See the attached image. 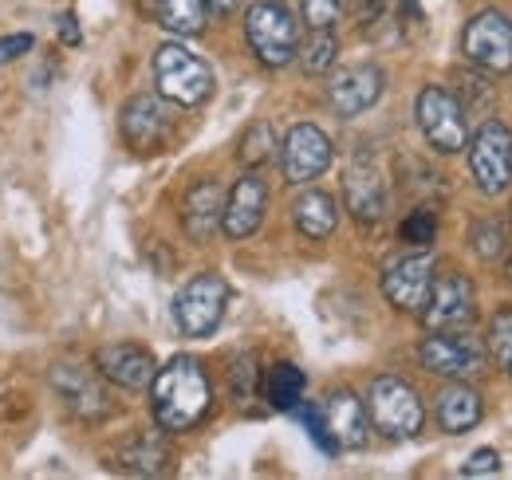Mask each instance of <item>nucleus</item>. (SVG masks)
<instances>
[{
    "label": "nucleus",
    "mask_w": 512,
    "mask_h": 480,
    "mask_svg": "<svg viewBox=\"0 0 512 480\" xmlns=\"http://www.w3.org/2000/svg\"><path fill=\"white\" fill-rule=\"evenodd\" d=\"M150 406L154 421L170 433H186L209 414L213 406V386L193 355H174L166 366H158L150 382Z\"/></svg>",
    "instance_id": "nucleus-1"
},
{
    "label": "nucleus",
    "mask_w": 512,
    "mask_h": 480,
    "mask_svg": "<svg viewBox=\"0 0 512 480\" xmlns=\"http://www.w3.org/2000/svg\"><path fill=\"white\" fill-rule=\"evenodd\" d=\"M154 83H158V95L166 103H174V107H201V103H209V95L217 87V75L190 48L162 44L154 52Z\"/></svg>",
    "instance_id": "nucleus-2"
},
{
    "label": "nucleus",
    "mask_w": 512,
    "mask_h": 480,
    "mask_svg": "<svg viewBox=\"0 0 512 480\" xmlns=\"http://www.w3.org/2000/svg\"><path fill=\"white\" fill-rule=\"evenodd\" d=\"M367 414L371 425L390 437V441H406V437H418L422 425H426V406L418 398V390L394 374H379L371 386H367Z\"/></svg>",
    "instance_id": "nucleus-3"
},
{
    "label": "nucleus",
    "mask_w": 512,
    "mask_h": 480,
    "mask_svg": "<svg viewBox=\"0 0 512 480\" xmlns=\"http://www.w3.org/2000/svg\"><path fill=\"white\" fill-rule=\"evenodd\" d=\"M245 40L264 67H288L300 52V24L288 4L260 0L245 12Z\"/></svg>",
    "instance_id": "nucleus-4"
},
{
    "label": "nucleus",
    "mask_w": 512,
    "mask_h": 480,
    "mask_svg": "<svg viewBox=\"0 0 512 480\" xmlns=\"http://www.w3.org/2000/svg\"><path fill=\"white\" fill-rule=\"evenodd\" d=\"M229 307V284L217 272H201L174 296V323L186 339H209Z\"/></svg>",
    "instance_id": "nucleus-5"
},
{
    "label": "nucleus",
    "mask_w": 512,
    "mask_h": 480,
    "mask_svg": "<svg viewBox=\"0 0 512 480\" xmlns=\"http://www.w3.org/2000/svg\"><path fill=\"white\" fill-rule=\"evenodd\" d=\"M469 174L485 197H501L512 185V134L505 122L489 119L469 138Z\"/></svg>",
    "instance_id": "nucleus-6"
},
{
    "label": "nucleus",
    "mask_w": 512,
    "mask_h": 480,
    "mask_svg": "<svg viewBox=\"0 0 512 480\" xmlns=\"http://www.w3.org/2000/svg\"><path fill=\"white\" fill-rule=\"evenodd\" d=\"M418 362L434 378L465 382V378H477L485 370V351H481V343L465 327H457V331H430L418 343Z\"/></svg>",
    "instance_id": "nucleus-7"
},
{
    "label": "nucleus",
    "mask_w": 512,
    "mask_h": 480,
    "mask_svg": "<svg viewBox=\"0 0 512 480\" xmlns=\"http://www.w3.org/2000/svg\"><path fill=\"white\" fill-rule=\"evenodd\" d=\"M418 115V130L430 142V150L438 154H461L469 146V126H465V111L461 103L449 95L446 87H426L414 103Z\"/></svg>",
    "instance_id": "nucleus-8"
},
{
    "label": "nucleus",
    "mask_w": 512,
    "mask_h": 480,
    "mask_svg": "<svg viewBox=\"0 0 512 480\" xmlns=\"http://www.w3.org/2000/svg\"><path fill=\"white\" fill-rule=\"evenodd\" d=\"M461 52H465V60L477 63V67L489 71V75L509 71L512 67V20L505 12H497V8L477 12V16L465 24Z\"/></svg>",
    "instance_id": "nucleus-9"
},
{
    "label": "nucleus",
    "mask_w": 512,
    "mask_h": 480,
    "mask_svg": "<svg viewBox=\"0 0 512 480\" xmlns=\"http://www.w3.org/2000/svg\"><path fill=\"white\" fill-rule=\"evenodd\" d=\"M331 158H335L331 138L316 122H296L280 142V170L288 185H312L331 166Z\"/></svg>",
    "instance_id": "nucleus-10"
},
{
    "label": "nucleus",
    "mask_w": 512,
    "mask_h": 480,
    "mask_svg": "<svg viewBox=\"0 0 512 480\" xmlns=\"http://www.w3.org/2000/svg\"><path fill=\"white\" fill-rule=\"evenodd\" d=\"M434 256L430 252H410V256H398L390 260L383 272V296L390 300L394 311H406V315H418L426 300H430V288H434Z\"/></svg>",
    "instance_id": "nucleus-11"
},
{
    "label": "nucleus",
    "mask_w": 512,
    "mask_h": 480,
    "mask_svg": "<svg viewBox=\"0 0 512 480\" xmlns=\"http://www.w3.org/2000/svg\"><path fill=\"white\" fill-rule=\"evenodd\" d=\"M426 331H457L477 319V292L461 272H446L434 280L430 300L418 311Z\"/></svg>",
    "instance_id": "nucleus-12"
},
{
    "label": "nucleus",
    "mask_w": 512,
    "mask_h": 480,
    "mask_svg": "<svg viewBox=\"0 0 512 480\" xmlns=\"http://www.w3.org/2000/svg\"><path fill=\"white\" fill-rule=\"evenodd\" d=\"M386 91V75L383 67L375 63H355V67H343L331 75L327 83V107L339 115V119H359L367 115Z\"/></svg>",
    "instance_id": "nucleus-13"
},
{
    "label": "nucleus",
    "mask_w": 512,
    "mask_h": 480,
    "mask_svg": "<svg viewBox=\"0 0 512 480\" xmlns=\"http://www.w3.org/2000/svg\"><path fill=\"white\" fill-rule=\"evenodd\" d=\"M119 130L134 154H154L170 138V107L162 95H134L123 103Z\"/></svg>",
    "instance_id": "nucleus-14"
},
{
    "label": "nucleus",
    "mask_w": 512,
    "mask_h": 480,
    "mask_svg": "<svg viewBox=\"0 0 512 480\" xmlns=\"http://www.w3.org/2000/svg\"><path fill=\"white\" fill-rule=\"evenodd\" d=\"M268 213V185L264 178L249 170L245 178H237V185L225 193V217H221V233L229 240H249L264 225Z\"/></svg>",
    "instance_id": "nucleus-15"
},
{
    "label": "nucleus",
    "mask_w": 512,
    "mask_h": 480,
    "mask_svg": "<svg viewBox=\"0 0 512 480\" xmlns=\"http://www.w3.org/2000/svg\"><path fill=\"white\" fill-rule=\"evenodd\" d=\"M48 382H52V390L64 398V406L75 414V418L83 421H103L111 414V402H107V390H103V382L91 374V370H83V366H71V362H60L52 374H48Z\"/></svg>",
    "instance_id": "nucleus-16"
},
{
    "label": "nucleus",
    "mask_w": 512,
    "mask_h": 480,
    "mask_svg": "<svg viewBox=\"0 0 512 480\" xmlns=\"http://www.w3.org/2000/svg\"><path fill=\"white\" fill-rule=\"evenodd\" d=\"M95 370L107 382L123 386V390H150V382L158 374V362L138 343H111V347L95 351Z\"/></svg>",
    "instance_id": "nucleus-17"
},
{
    "label": "nucleus",
    "mask_w": 512,
    "mask_h": 480,
    "mask_svg": "<svg viewBox=\"0 0 512 480\" xmlns=\"http://www.w3.org/2000/svg\"><path fill=\"white\" fill-rule=\"evenodd\" d=\"M323 410V425H327V437L335 441V449H363L367 437H371V414H367V402L355 398L351 390H335L327 394Z\"/></svg>",
    "instance_id": "nucleus-18"
},
{
    "label": "nucleus",
    "mask_w": 512,
    "mask_h": 480,
    "mask_svg": "<svg viewBox=\"0 0 512 480\" xmlns=\"http://www.w3.org/2000/svg\"><path fill=\"white\" fill-rule=\"evenodd\" d=\"M343 205L359 225H379L386 213V181L375 166L359 162L343 174Z\"/></svg>",
    "instance_id": "nucleus-19"
},
{
    "label": "nucleus",
    "mask_w": 512,
    "mask_h": 480,
    "mask_svg": "<svg viewBox=\"0 0 512 480\" xmlns=\"http://www.w3.org/2000/svg\"><path fill=\"white\" fill-rule=\"evenodd\" d=\"M221 217H225V189L217 181H197L190 185L186 201H182V229L193 244H205L221 229Z\"/></svg>",
    "instance_id": "nucleus-20"
},
{
    "label": "nucleus",
    "mask_w": 512,
    "mask_h": 480,
    "mask_svg": "<svg viewBox=\"0 0 512 480\" xmlns=\"http://www.w3.org/2000/svg\"><path fill=\"white\" fill-rule=\"evenodd\" d=\"M115 465L123 473H134V477H158L170 469V441L158 429L134 433L115 449Z\"/></svg>",
    "instance_id": "nucleus-21"
},
{
    "label": "nucleus",
    "mask_w": 512,
    "mask_h": 480,
    "mask_svg": "<svg viewBox=\"0 0 512 480\" xmlns=\"http://www.w3.org/2000/svg\"><path fill=\"white\" fill-rule=\"evenodd\" d=\"M292 225H296L300 237L327 240L335 233V225H339V205H335V197L323 193V189L300 193V197L292 201Z\"/></svg>",
    "instance_id": "nucleus-22"
},
{
    "label": "nucleus",
    "mask_w": 512,
    "mask_h": 480,
    "mask_svg": "<svg viewBox=\"0 0 512 480\" xmlns=\"http://www.w3.org/2000/svg\"><path fill=\"white\" fill-rule=\"evenodd\" d=\"M481 414H485L481 394L473 386H465V382H449L446 390L438 394V402H434V418L446 433H469L481 421Z\"/></svg>",
    "instance_id": "nucleus-23"
},
{
    "label": "nucleus",
    "mask_w": 512,
    "mask_h": 480,
    "mask_svg": "<svg viewBox=\"0 0 512 480\" xmlns=\"http://www.w3.org/2000/svg\"><path fill=\"white\" fill-rule=\"evenodd\" d=\"M304 390H308V378H304V370L296 362H276L268 370V378H264V398L280 414H292L304 402Z\"/></svg>",
    "instance_id": "nucleus-24"
},
{
    "label": "nucleus",
    "mask_w": 512,
    "mask_h": 480,
    "mask_svg": "<svg viewBox=\"0 0 512 480\" xmlns=\"http://www.w3.org/2000/svg\"><path fill=\"white\" fill-rule=\"evenodd\" d=\"M158 24L170 36H201L209 24V4L205 0H162L158 4Z\"/></svg>",
    "instance_id": "nucleus-25"
},
{
    "label": "nucleus",
    "mask_w": 512,
    "mask_h": 480,
    "mask_svg": "<svg viewBox=\"0 0 512 480\" xmlns=\"http://www.w3.org/2000/svg\"><path fill=\"white\" fill-rule=\"evenodd\" d=\"M237 158H241L245 170H260V166H268L276 158V130H272V122L256 119L245 126V134L237 142Z\"/></svg>",
    "instance_id": "nucleus-26"
},
{
    "label": "nucleus",
    "mask_w": 512,
    "mask_h": 480,
    "mask_svg": "<svg viewBox=\"0 0 512 480\" xmlns=\"http://www.w3.org/2000/svg\"><path fill=\"white\" fill-rule=\"evenodd\" d=\"M296 60H300V67H304L308 75H327V71L335 67V60H339V40H335V32H331V28H312L308 40H300Z\"/></svg>",
    "instance_id": "nucleus-27"
},
{
    "label": "nucleus",
    "mask_w": 512,
    "mask_h": 480,
    "mask_svg": "<svg viewBox=\"0 0 512 480\" xmlns=\"http://www.w3.org/2000/svg\"><path fill=\"white\" fill-rule=\"evenodd\" d=\"M489 351H493V359L501 366V374L512 378V307L497 311L489 319Z\"/></svg>",
    "instance_id": "nucleus-28"
},
{
    "label": "nucleus",
    "mask_w": 512,
    "mask_h": 480,
    "mask_svg": "<svg viewBox=\"0 0 512 480\" xmlns=\"http://www.w3.org/2000/svg\"><path fill=\"white\" fill-rule=\"evenodd\" d=\"M505 248H509V240H505V229H501L497 221H481V225H473V252H477L481 264H497V260H505Z\"/></svg>",
    "instance_id": "nucleus-29"
},
{
    "label": "nucleus",
    "mask_w": 512,
    "mask_h": 480,
    "mask_svg": "<svg viewBox=\"0 0 512 480\" xmlns=\"http://www.w3.org/2000/svg\"><path fill=\"white\" fill-rule=\"evenodd\" d=\"M398 237L406 240V244H418V248H426V244H434V237H438V217H434L430 209H414V213L402 221Z\"/></svg>",
    "instance_id": "nucleus-30"
},
{
    "label": "nucleus",
    "mask_w": 512,
    "mask_h": 480,
    "mask_svg": "<svg viewBox=\"0 0 512 480\" xmlns=\"http://www.w3.org/2000/svg\"><path fill=\"white\" fill-rule=\"evenodd\" d=\"M347 0H300V16L308 28H335Z\"/></svg>",
    "instance_id": "nucleus-31"
},
{
    "label": "nucleus",
    "mask_w": 512,
    "mask_h": 480,
    "mask_svg": "<svg viewBox=\"0 0 512 480\" xmlns=\"http://www.w3.org/2000/svg\"><path fill=\"white\" fill-rule=\"evenodd\" d=\"M229 386H233V398H237L241 406H249V402H253V390H256L253 355H245V359L233 362V370H229Z\"/></svg>",
    "instance_id": "nucleus-32"
},
{
    "label": "nucleus",
    "mask_w": 512,
    "mask_h": 480,
    "mask_svg": "<svg viewBox=\"0 0 512 480\" xmlns=\"http://www.w3.org/2000/svg\"><path fill=\"white\" fill-rule=\"evenodd\" d=\"M292 414H300L304 429H308V437H312V441L320 445L323 453H339V449H335V441L327 437V425H323V410H320V406H304V402H300V406H296Z\"/></svg>",
    "instance_id": "nucleus-33"
},
{
    "label": "nucleus",
    "mask_w": 512,
    "mask_h": 480,
    "mask_svg": "<svg viewBox=\"0 0 512 480\" xmlns=\"http://www.w3.org/2000/svg\"><path fill=\"white\" fill-rule=\"evenodd\" d=\"M489 473H501V453L497 449H477L461 465V477H489Z\"/></svg>",
    "instance_id": "nucleus-34"
},
{
    "label": "nucleus",
    "mask_w": 512,
    "mask_h": 480,
    "mask_svg": "<svg viewBox=\"0 0 512 480\" xmlns=\"http://www.w3.org/2000/svg\"><path fill=\"white\" fill-rule=\"evenodd\" d=\"M36 48V40L28 36V32H16V36H4L0 40V63H12V60H20L24 52H32Z\"/></svg>",
    "instance_id": "nucleus-35"
},
{
    "label": "nucleus",
    "mask_w": 512,
    "mask_h": 480,
    "mask_svg": "<svg viewBox=\"0 0 512 480\" xmlns=\"http://www.w3.org/2000/svg\"><path fill=\"white\" fill-rule=\"evenodd\" d=\"M60 40H64V44H79V24H75V16H71V12L60 16Z\"/></svg>",
    "instance_id": "nucleus-36"
},
{
    "label": "nucleus",
    "mask_w": 512,
    "mask_h": 480,
    "mask_svg": "<svg viewBox=\"0 0 512 480\" xmlns=\"http://www.w3.org/2000/svg\"><path fill=\"white\" fill-rule=\"evenodd\" d=\"M359 4H363V12H359L363 24H375L383 16V0H359Z\"/></svg>",
    "instance_id": "nucleus-37"
},
{
    "label": "nucleus",
    "mask_w": 512,
    "mask_h": 480,
    "mask_svg": "<svg viewBox=\"0 0 512 480\" xmlns=\"http://www.w3.org/2000/svg\"><path fill=\"white\" fill-rule=\"evenodd\" d=\"M209 4V12H233V8H241V0H205Z\"/></svg>",
    "instance_id": "nucleus-38"
},
{
    "label": "nucleus",
    "mask_w": 512,
    "mask_h": 480,
    "mask_svg": "<svg viewBox=\"0 0 512 480\" xmlns=\"http://www.w3.org/2000/svg\"><path fill=\"white\" fill-rule=\"evenodd\" d=\"M158 4H162V0H134V8H138L142 16H158Z\"/></svg>",
    "instance_id": "nucleus-39"
},
{
    "label": "nucleus",
    "mask_w": 512,
    "mask_h": 480,
    "mask_svg": "<svg viewBox=\"0 0 512 480\" xmlns=\"http://www.w3.org/2000/svg\"><path fill=\"white\" fill-rule=\"evenodd\" d=\"M505 276H509V284H512V260H509V268H505Z\"/></svg>",
    "instance_id": "nucleus-40"
}]
</instances>
